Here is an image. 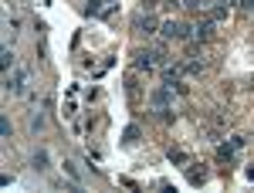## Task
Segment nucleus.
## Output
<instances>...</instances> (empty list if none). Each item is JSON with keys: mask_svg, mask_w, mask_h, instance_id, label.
<instances>
[{"mask_svg": "<svg viewBox=\"0 0 254 193\" xmlns=\"http://www.w3.org/2000/svg\"><path fill=\"white\" fill-rule=\"evenodd\" d=\"M31 163H34V170H38V173H44V170H48V153H44V149H38Z\"/></svg>", "mask_w": 254, "mask_h": 193, "instance_id": "nucleus-11", "label": "nucleus"}, {"mask_svg": "<svg viewBox=\"0 0 254 193\" xmlns=\"http://www.w3.org/2000/svg\"><path fill=\"white\" fill-rule=\"evenodd\" d=\"M0 135H3V139H10V122H7V119H0Z\"/></svg>", "mask_w": 254, "mask_h": 193, "instance_id": "nucleus-14", "label": "nucleus"}, {"mask_svg": "<svg viewBox=\"0 0 254 193\" xmlns=\"http://www.w3.org/2000/svg\"><path fill=\"white\" fill-rule=\"evenodd\" d=\"M132 27H136L139 34H156V27H159V20L149 14V10H136L132 14Z\"/></svg>", "mask_w": 254, "mask_h": 193, "instance_id": "nucleus-3", "label": "nucleus"}, {"mask_svg": "<svg viewBox=\"0 0 254 193\" xmlns=\"http://www.w3.org/2000/svg\"><path fill=\"white\" fill-rule=\"evenodd\" d=\"M27 75H31L27 68H17L14 75L3 78V88H7V92H14V95H17V92H24V81H27Z\"/></svg>", "mask_w": 254, "mask_h": 193, "instance_id": "nucleus-4", "label": "nucleus"}, {"mask_svg": "<svg viewBox=\"0 0 254 193\" xmlns=\"http://www.w3.org/2000/svg\"><path fill=\"white\" fill-rule=\"evenodd\" d=\"M170 102H173V88L170 85H159L156 92H153V98H149V109L159 119H170Z\"/></svg>", "mask_w": 254, "mask_h": 193, "instance_id": "nucleus-1", "label": "nucleus"}, {"mask_svg": "<svg viewBox=\"0 0 254 193\" xmlns=\"http://www.w3.org/2000/svg\"><path fill=\"white\" fill-rule=\"evenodd\" d=\"M241 10H254V0H241Z\"/></svg>", "mask_w": 254, "mask_h": 193, "instance_id": "nucleus-16", "label": "nucleus"}, {"mask_svg": "<svg viewBox=\"0 0 254 193\" xmlns=\"http://www.w3.org/2000/svg\"><path fill=\"white\" fill-rule=\"evenodd\" d=\"M159 34H163V38L166 41H180V38H193V27H190V24H183V20H163V24H159Z\"/></svg>", "mask_w": 254, "mask_h": 193, "instance_id": "nucleus-2", "label": "nucleus"}, {"mask_svg": "<svg viewBox=\"0 0 254 193\" xmlns=\"http://www.w3.org/2000/svg\"><path fill=\"white\" fill-rule=\"evenodd\" d=\"M241 146H244V139H231V142H224V146H220V149H217V156H220V159H231V156L237 153V149H241Z\"/></svg>", "mask_w": 254, "mask_h": 193, "instance_id": "nucleus-8", "label": "nucleus"}, {"mask_svg": "<svg viewBox=\"0 0 254 193\" xmlns=\"http://www.w3.org/2000/svg\"><path fill=\"white\" fill-rule=\"evenodd\" d=\"M214 24H217V20L203 17V20H200V24H196V27H193V41H207V38H210V34H214Z\"/></svg>", "mask_w": 254, "mask_h": 193, "instance_id": "nucleus-7", "label": "nucleus"}, {"mask_svg": "<svg viewBox=\"0 0 254 193\" xmlns=\"http://www.w3.org/2000/svg\"><path fill=\"white\" fill-rule=\"evenodd\" d=\"M88 14H95V17H109L112 10H116V0H88V7H85Z\"/></svg>", "mask_w": 254, "mask_h": 193, "instance_id": "nucleus-6", "label": "nucleus"}, {"mask_svg": "<svg viewBox=\"0 0 254 193\" xmlns=\"http://www.w3.org/2000/svg\"><path fill=\"white\" fill-rule=\"evenodd\" d=\"M139 135H142V129H139V126H129V129L122 132V142H126V146H136Z\"/></svg>", "mask_w": 254, "mask_h": 193, "instance_id": "nucleus-9", "label": "nucleus"}, {"mask_svg": "<svg viewBox=\"0 0 254 193\" xmlns=\"http://www.w3.org/2000/svg\"><path fill=\"white\" fill-rule=\"evenodd\" d=\"M136 71H153L159 61H156V55H153V48H146V51H136Z\"/></svg>", "mask_w": 254, "mask_h": 193, "instance_id": "nucleus-5", "label": "nucleus"}, {"mask_svg": "<svg viewBox=\"0 0 254 193\" xmlns=\"http://www.w3.org/2000/svg\"><path fill=\"white\" fill-rule=\"evenodd\" d=\"M183 71H187V75H200V71H203V61H200V58L183 61Z\"/></svg>", "mask_w": 254, "mask_h": 193, "instance_id": "nucleus-10", "label": "nucleus"}, {"mask_svg": "<svg viewBox=\"0 0 254 193\" xmlns=\"http://www.w3.org/2000/svg\"><path fill=\"white\" fill-rule=\"evenodd\" d=\"M64 173L71 176L75 183H81V176H78V166H75V163H68V159H64Z\"/></svg>", "mask_w": 254, "mask_h": 193, "instance_id": "nucleus-13", "label": "nucleus"}, {"mask_svg": "<svg viewBox=\"0 0 254 193\" xmlns=\"http://www.w3.org/2000/svg\"><path fill=\"white\" fill-rule=\"evenodd\" d=\"M170 159H173V163H190V156H187V153H170Z\"/></svg>", "mask_w": 254, "mask_h": 193, "instance_id": "nucleus-15", "label": "nucleus"}, {"mask_svg": "<svg viewBox=\"0 0 254 193\" xmlns=\"http://www.w3.org/2000/svg\"><path fill=\"white\" fill-rule=\"evenodd\" d=\"M10 64H14V51H10V48H3V55H0V68H3V71H10Z\"/></svg>", "mask_w": 254, "mask_h": 193, "instance_id": "nucleus-12", "label": "nucleus"}]
</instances>
